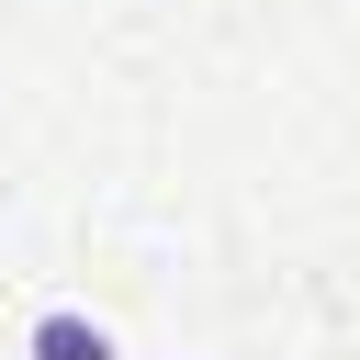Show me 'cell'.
<instances>
[{
	"mask_svg": "<svg viewBox=\"0 0 360 360\" xmlns=\"http://www.w3.org/2000/svg\"><path fill=\"white\" fill-rule=\"evenodd\" d=\"M22 360H112V326L79 315V304H45V315L22 326Z\"/></svg>",
	"mask_w": 360,
	"mask_h": 360,
	"instance_id": "6da1fadb",
	"label": "cell"
}]
</instances>
